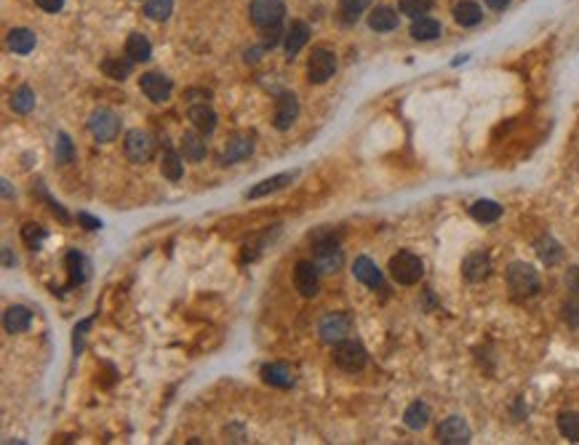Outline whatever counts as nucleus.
I'll list each match as a JSON object with an SVG mask.
<instances>
[{"label": "nucleus", "mask_w": 579, "mask_h": 445, "mask_svg": "<svg viewBox=\"0 0 579 445\" xmlns=\"http://www.w3.org/2000/svg\"><path fill=\"white\" fill-rule=\"evenodd\" d=\"M422 272H425L422 259L414 256L411 251H401L390 259V275H393V280L401 282V285H414V282H419L422 280Z\"/></svg>", "instance_id": "1"}, {"label": "nucleus", "mask_w": 579, "mask_h": 445, "mask_svg": "<svg viewBox=\"0 0 579 445\" xmlns=\"http://www.w3.org/2000/svg\"><path fill=\"white\" fill-rule=\"evenodd\" d=\"M507 285L515 296H532L539 291V275L532 264L526 262H515L507 267Z\"/></svg>", "instance_id": "2"}, {"label": "nucleus", "mask_w": 579, "mask_h": 445, "mask_svg": "<svg viewBox=\"0 0 579 445\" xmlns=\"http://www.w3.org/2000/svg\"><path fill=\"white\" fill-rule=\"evenodd\" d=\"M350 331H353V317L344 315V312H331V315H326V317L321 320V326H318L321 339H323L326 344H334V347H337L339 342H344Z\"/></svg>", "instance_id": "3"}, {"label": "nucleus", "mask_w": 579, "mask_h": 445, "mask_svg": "<svg viewBox=\"0 0 579 445\" xmlns=\"http://www.w3.org/2000/svg\"><path fill=\"white\" fill-rule=\"evenodd\" d=\"M334 363L347 373L360 371V368L366 365V349H363V344L353 342V339L339 342L337 344V349H334Z\"/></svg>", "instance_id": "4"}, {"label": "nucleus", "mask_w": 579, "mask_h": 445, "mask_svg": "<svg viewBox=\"0 0 579 445\" xmlns=\"http://www.w3.org/2000/svg\"><path fill=\"white\" fill-rule=\"evenodd\" d=\"M89 131L96 142H112L120 134V120L112 110H94L89 118Z\"/></svg>", "instance_id": "5"}, {"label": "nucleus", "mask_w": 579, "mask_h": 445, "mask_svg": "<svg viewBox=\"0 0 579 445\" xmlns=\"http://www.w3.org/2000/svg\"><path fill=\"white\" fill-rule=\"evenodd\" d=\"M123 149H126V158L131 163H147L155 152V144H152V136L142 128H134L126 134V142H123Z\"/></svg>", "instance_id": "6"}, {"label": "nucleus", "mask_w": 579, "mask_h": 445, "mask_svg": "<svg viewBox=\"0 0 579 445\" xmlns=\"http://www.w3.org/2000/svg\"><path fill=\"white\" fill-rule=\"evenodd\" d=\"M283 14H286L283 0H254L251 3V22L259 27V30L281 24Z\"/></svg>", "instance_id": "7"}, {"label": "nucleus", "mask_w": 579, "mask_h": 445, "mask_svg": "<svg viewBox=\"0 0 579 445\" xmlns=\"http://www.w3.org/2000/svg\"><path fill=\"white\" fill-rule=\"evenodd\" d=\"M337 70V56L328 51V48H315L307 61V75H310V83H326L328 77Z\"/></svg>", "instance_id": "8"}, {"label": "nucleus", "mask_w": 579, "mask_h": 445, "mask_svg": "<svg viewBox=\"0 0 579 445\" xmlns=\"http://www.w3.org/2000/svg\"><path fill=\"white\" fill-rule=\"evenodd\" d=\"M139 89H142V93H145L147 99L161 104V102H168L174 83H171V77H166V75H161V73H147V75H142Z\"/></svg>", "instance_id": "9"}, {"label": "nucleus", "mask_w": 579, "mask_h": 445, "mask_svg": "<svg viewBox=\"0 0 579 445\" xmlns=\"http://www.w3.org/2000/svg\"><path fill=\"white\" fill-rule=\"evenodd\" d=\"M438 440L446 445H464L470 443V427L460 416H448L444 424L438 427Z\"/></svg>", "instance_id": "10"}, {"label": "nucleus", "mask_w": 579, "mask_h": 445, "mask_svg": "<svg viewBox=\"0 0 579 445\" xmlns=\"http://www.w3.org/2000/svg\"><path fill=\"white\" fill-rule=\"evenodd\" d=\"M318 264L315 262H299L297 269H294V282H297V291L302 294V296L312 299L315 294H318V288H321V282H318Z\"/></svg>", "instance_id": "11"}, {"label": "nucleus", "mask_w": 579, "mask_h": 445, "mask_svg": "<svg viewBox=\"0 0 579 445\" xmlns=\"http://www.w3.org/2000/svg\"><path fill=\"white\" fill-rule=\"evenodd\" d=\"M299 115V102L294 93H281L278 96V104H275V128L278 131H286L294 126V120Z\"/></svg>", "instance_id": "12"}, {"label": "nucleus", "mask_w": 579, "mask_h": 445, "mask_svg": "<svg viewBox=\"0 0 579 445\" xmlns=\"http://www.w3.org/2000/svg\"><path fill=\"white\" fill-rule=\"evenodd\" d=\"M342 262H344V256H342L339 246L334 240L318 243V248H315V264H318L321 272H337L342 267Z\"/></svg>", "instance_id": "13"}, {"label": "nucleus", "mask_w": 579, "mask_h": 445, "mask_svg": "<svg viewBox=\"0 0 579 445\" xmlns=\"http://www.w3.org/2000/svg\"><path fill=\"white\" fill-rule=\"evenodd\" d=\"M462 275L467 278L470 282H481L486 280L491 275V259L489 253H470L464 262H462Z\"/></svg>", "instance_id": "14"}, {"label": "nucleus", "mask_w": 579, "mask_h": 445, "mask_svg": "<svg viewBox=\"0 0 579 445\" xmlns=\"http://www.w3.org/2000/svg\"><path fill=\"white\" fill-rule=\"evenodd\" d=\"M353 275H356V280H360L369 288H382V269L376 267L369 256H358L356 264H353Z\"/></svg>", "instance_id": "15"}, {"label": "nucleus", "mask_w": 579, "mask_h": 445, "mask_svg": "<svg viewBox=\"0 0 579 445\" xmlns=\"http://www.w3.org/2000/svg\"><path fill=\"white\" fill-rule=\"evenodd\" d=\"M307 38H310V30H307V24H305V22H291V27L286 30V38H283V45H286V54H288V59H294L299 51L305 48Z\"/></svg>", "instance_id": "16"}, {"label": "nucleus", "mask_w": 579, "mask_h": 445, "mask_svg": "<svg viewBox=\"0 0 579 445\" xmlns=\"http://www.w3.org/2000/svg\"><path fill=\"white\" fill-rule=\"evenodd\" d=\"M179 152H182V158H187V160H193V163H200V160L206 158V142L200 139V131H198V134L190 131V134L182 136Z\"/></svg>", "instance_id": "17"}, {"label": "nucleus", "mask_w": 579, "mask_h": 445, "mask_svg": "<svg viewBox=\"0 0 579 445\" xmlns=\"http://www.w3.org/2000/svg\"><path fill=\"white\" fill-rule=\"evenodd\" d=\"M32 323V312L27 307H8L6 310V317H3V326L8 333H22L27 331Z\"/></svg>", "instance_id": "18"}, {"label": "nucleus", "mask_w": 579, "mask_h": 445, "mask_svg": "<svg viewBox=\"0 0 579 445\" xmlns=\"http://www.w3.org/2000/svg\"><path fill=\"white\" fill-rule=\"evenodd\" d=\"M369 27L376 32H390L398 27V14L390 6H376L369 14Z\"/></svg>", "instance_id": "19"}, {"label": "nucleus", "mask_w": 579, "mask_h": 445, "mask_svg": "<svg viewBox=\"0 0 579 445\" xmlns=\"http://www.w3.org/2000/svg\"><path fill=\"white\" fill-rule=\"evenodd\" d=\"M190 120H193V126L203 136L211 134V131L217 128V112H214L211 107H206V104H195V107H190Z\"/></svg>", "instance_id": "20"}, {"label": "nucleus", "mask_w": 579, "mask_h": 445, "mask_svg": "<svg viewBox=\"0 0 579 445\" xmlns=\"http://www.w3.org/2000/svg\"><path fill=\"white\" fill-rule=\"evenodd\" d=\"M454 19H457V24H462V27H476L478 22L483 19V14H481V6L478 3H473V0H460L454 6Z\"/></svg>", "instance_id": "21"}, {"label": "nucleus", "mask_w": 579, "mask_h": 445, "mask_svg": "<svg viewBox=\"0 0 579 445\" xmlns=\"http://www.w3.org/2000/svg\"><path fill=\"white\" fill-rule=\"evenodd\" d=\"M291 179H294V174H278V176H270V179H265V181H259L256 187H251V190L246 193V197H249V200H256V197H265V195H270V193H278V190L286 187Z\"/></svg>", "instance_id": "22"}, {"label": "nucleus", "mask_w": 579, "mask_h": 445, "mask_svg": "<svg viewBox=\"0 0 579 445\" xmlns=\"http://www.w3.org/2000/svg\"><path fill=\"white\" fill-rule=\"evenodd\" d=\"M262 379L272 386H281V389H288V386L294 384V373L288 371L286 365H281V363H270V365H265V368H262Z\"/></svg>", "instance_id": "23"}, {"label": "nucleus", "mask_w": 579, "mask_h": 445, "mask_svg": "<svg viewBox=\"0 0 579 445\" xmlns=\"http://www.w3.org/2000/svg\"><path fill=\"white\" fill-rule=\"evenodd\" d=\"M441 35V22H435L432 16H419L411 22V38L414 40H435Z\"/></svg>", "instance_id": "24"}, {"label": "nucleus", "mask_w": 579, "mask_h": 445, "mask_svg": "<svg viewBox=\"0 0 579 445\" xmlns=\"http://www.w3.org/2000/svg\"><path fill=\"white\" fill-rule=\"evenodd\" d=\"M126 56H129L131 61H147L149 56H152V45H149V40L145 38V35L134 32V35H129V40H126Z\"/></svg>", "instance_id": "25"}, {"label": "nucleus", "mask_w": 579, "mask_h": 445, "mask_svg": "<svg viewBox=\"0 0 579 445\" xmlns=\"http://www.w3.org/2000/svg\"><path fill=\"white\" fill-rule=\"evenodd\" d=\"M403 421H406L409 430H425L427 421H430V408H427L422 400L411 402V405L406 408V414H403Z\"/></svg>", "instance_id": "26"}, {"label": "nucleus", "mask_w": 579, "mask_h": 445, "mask_svg": "<svg viewBox=\"0 0 579 445\" xmlns=\"http://www.w3.org/2000/svg\"><path fill=\"white\" fill-rule=\"evenodd\" d=\"M470 216L481 224H491L502 216V206L494 203V200H478V203L470 206Z\"/></svg>", "instance_id": "27"}, {"label": "nucleus", "mask_w": 579, "mask_h": 445, "mask_svg": "<svg viewBox=\"0 0 579 445\" xmlns=\"http://www.w3.org/2000/svg\"><path fill=\"white\" fill-rule=\"evenodd\" d=\"M251 149H254V142L249 139V136H235V139L227 142L224 160H227V163H238V160H243V158L251 155Z\"/></svg>", "instance_id": "28"}, {"label": "nucleus", "mask_w": 579, "mask_h": 445, "mask_svg": "<svg viewBox=\"0 0 579 445\" xmlns=\"http://www.w3.org/2000/svg\"><path fill=\"white\" fill-rule=\"evenodd\" d=\"M8 45H11V51L14 54H30L32 48H35V32L32 30H24V27H16V30L8 32Z\"/></svg>", "instance_id": "29"}, {"label": "nucleus", "mask_w": 579, "mask_h": 445, "mask_svg": "<svg viewBox=\"0 0 579 445\" xmlns=\"http://www.w3.org/2000/svg\"><path fill=\"white\" fill-rule=\"evenodd\" d=\"M131 67H134V61L120 59V56H110V59L102 61V73L112 80H126L131 75Z\"/></svg>", "instance_id": "30"}, {"label": "nucleus", "mask_w": 579, "mask_h": 445, "mask_svg": "<svg viewBox=\"0 0 579 445\" xmlns=\"http://www.w3.org/2000/svg\"><path fill=\"white\" fill-rule=\"evenodd\" d=\"M161 171H163V176L171 179V181H179V179H182V155H179L174 147H168V144H166V149H163Z\"/></svg>", "instance_id": "31"}, {"label": "nucleus", "mask_w": 579, "mask_h": 445, "mask_svg": "<svg viewBox=\"0 0 579 445\" xmlns=\"http://www.w3.org/2000/svg\"><path fill=\"white\" fill-rule=\"evenodd\" d=\"M67 267H70V282H73V285H78V282H83L86 278H89V262H86L83 253H78V251L67 253Z\"/></svg>", "instance_id": "32"}, {"label": "nucleus", "mask_w": 579, "mask_h": 445, "mask_svg": "<svg viewBox=\"0 0 579 445\" xmlns=\"http://www.w3.org/2000/svg\"><path fill=\"white\" fill-rule=\"evenodd\" d=\"M558 430H561L566 440L579 443V411H564L558 416Z\"/></svg>", "instance_id": "33"}, {"label": "nucleus", "mask_w": 579, "mask_h": 445, "mask_svg": "<svg viewBox=\"0 0 579 445\" xmlns=\"http://www.w3.org/2000/svg\"><path fill=\"white\" fill-rule=\"evenodd\" d=\"M174 11V0H145V14L152 22H166Z\"/></svg>", "instance_id": "34"}, {"label": "nucleus", "mask_w": 579, "mask_h": 445, "mask_svg": "<svg viewBox=\"0 0 579 445\" xmlns=\"http://www.w3.org/2000/svg\"><path fill=\"white\" fill-rule=\"evenodd\" d=\"M11 107H14V112H19V115L32 112L35 110V93H32V89H27V86L16 89L14 96H11Z\"/></svg>", "instance_id": "35"}, {"label": "nucleus", "mask_w": 579, "mask_h": 445, "mask_svg": "<svg viewBox=\"0 0 579 445\" xmlns=\"http://www.w3.org/2000/svg\"><path fill=\"white\" fill-rule=\"evenodd\" d=\"M369 6H372V0H342V3H339V14H342V19L350 24V22H358V19H360V14H363Z\"/></svg>", "instance_id": "36"}, {"label": "nucleus", "mask_w": 579, "mask_h": 445, "mask_svg": "<svg viewBox=\"0 0 579 445\" xmlns=\"http://www.w3.org/2000/svg\"><path fill=\"white\" fill-rule=\"evenodd\" d=\"M432 8V0H401V14L419 19V16H427Z\"/></svg>", "instance_id": "37"}, {"label": "nucleus", "mask_w": 579, "mask_h": 445, "mask_svg": "<svg viewBox=\"0 0 579 445\" xmlns=\"http://www.w3.org/2000/svg\"><path fill=\"white\" fill-rule=\"evenodd\" d=\"M536 251H539V256L548 262V264H552V262H558L561 259V248H558V243L550 238H542L539 243H536Z\"/></svg>", "instance_id": "38"}, {"label": "nucleus", "mask_w": 579, "mask_h": 445, "mask_svg": "<svg viewBox=\"0 0 579 445\" xmlns=\"http://www.w3.org/2000/svg\"><path fill=\"white\" fill-rule=\"evenodd\" d=\"M73 160V142L67 134H59L57 142V163H70Z\"/></svg>", "instance_id": "39"}, {"label": "nucleus", "mask_w": 579, "mask_h": 445, "mask_svg": "<svg viewBox=\"0 0 579 445\" xmlns=\"http://www.w3.org/2000/svg\"><path fill=\"white\" fill-rule=\"evenodd\" d=\"M43 238H45V232L38 227V224H27V227H24V240L30 243L32 248H38V243H41Z\"/></svg>", "instance_id": "40"}, {"label": "nucleus", "mask_w": 579, "mask_h": 445, "mask_svg": "<svg viewBox=\"0 0 579 445\" xmlns=\"http://www.w3.org/2000/svg\"><path fill=\"white\" fill-rule=\"evenodd\" d=\"M262 35H265V48H272V45L281 40V24H275V27H265Z\"/></svg>", "instance_id": "41"}, {"label": "nucleus", "mask_w": 579, "mask_h": 445, "mask_svg": "<svg viewBox=\"0 0 579 445\" xmlns=\"http://www.w3.org/2000/svg\"><path fill=\"white\" fill-rule=\"evenodd\" d=\"M566 285H569V291L579 299V267L569 269V275H566Z\"/></svg>", "instance_id": "42"}, {"label": "nucleus", "mask_w": 579, "mask_h": 445, "mask_svg": "<svg viewBox=\"0 0 579 445\" xmlns=\"http://www.w3.org/2000/svg\"><path fill=\"white\" fill-rule=\"evenodd\" d=\"M35 3H38V8H43L48 14H57V11H61V6H64V0H35Z\"/></svg>", "instance_id": "43"}, {"label": "nucleus", "mask_w": 579, "mask_h": 445, "mask_svg": "<svg viewBox=\"0 0 579 445\" xmlns=\"http://www.w3.org/2000/svg\"><path fill=\"white\" fill-rule=\"evenodd\" d=\"M78 222L83 224L86 229H102V222L94 219V216H89V213H78Z\"/></svg>", "instance_id": "44"}, {"label": "nucleus", "mask_w": 579, "mask_h": 445, "mask_svg": "<svg viewBox=\"0 0 579 445\" xmlns=\"http://www.w3.org/2000/svg\"><path fill=\"white\" fill-rule=\"evenodd\" d=\"M486 3H489V8H494V11H502V8L510 6V0H486Z\"/></svg>", "instance_id": "45"}]
</instances>
